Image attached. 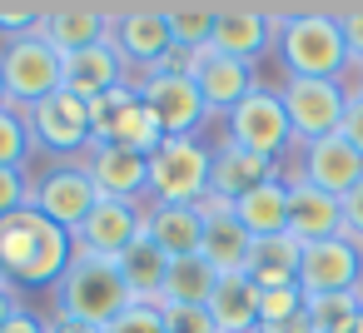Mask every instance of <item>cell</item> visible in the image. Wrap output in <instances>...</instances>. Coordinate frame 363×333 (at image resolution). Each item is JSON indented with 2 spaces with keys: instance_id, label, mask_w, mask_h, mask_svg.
I'll list each match as a JSON object with an SVG mask.
<instances>
[{
  "instance_id": "6da1fadb",
  "label": "cell",
  "mask_w": 363,
  "mask_h": 333,
  "mask_svg": "<svg viewBox=\"0 0 363 333\" xmlns=\"http://www.w3.org/2000/svg\"><path fill=\"white\" fill-rule=\"evenodd\" d=\"M274 70L289 80H343L348 85V50L333 6H294L274 11Z\"/></svg>"
},
{
  "instance_id": "7a4b0ae2",
  "label": "cell",
  "mask_w": 363,
  "mask_h": 333,
  "mask_svg": "<svg viewBox=\"0 0 363 333\" xmlns=\"http://www.w3.org/2000/svg\"><path fill=\"white\" fill-rule=\"evenodd\" d=\"M75 259V239L50 224L40 209H21L0 219V269L16 288H55Z\"/></svg>"
},
{
  "instance_id": "3957f363",
  "label": "cell",
  "mask_w": 363,
  "mask_h": 333,
  "mask_svg": "<svg viewBox=\"0 0 363 333\" xmlns=\"http://www.w3.org/2000/svg\"><path fill=\"white\" fill-rule=\"evenodd\" d=\"M130 303H135V293H130L125 273L110 259H95L80 249H75L70 269L60 273V283L50 288V318H75L90 328H110Z\"/></svg>"
},
{
  "instance_id": "277c9868",
  "label": "cell",
  "mask_w": 363,
  "mask_h": 333,
  "mask_svg": "<svg viewBox=\"0 0 363 333\" xmlns=\"http://www.w3.org/2000/svg\"><path fill=\"white\" fill-rule=\"evenodd\" d=\"M95 204H100V189H95L85 159H50V154L35 159V169H30V209H40L70 239L95 214Z\"/></svg>"
},
{
  "instance_id": "5b68a950",
  "label": "cell",
  "mask_w": 363,
  "mask_h": 333,
  "mask_svg": "<svg viewBox=\"0 0 363 333\" xmlns=\"http://www.w3.org/2000/svg\"><path fill=\"white\" fill-rule=\"evenodd\" d=\"M209 169L214 145L204 135L160 140V149L150 154V204H199L209 194Z\"/></svg>"
},
{
  "instance_id": "8992f818",
  "label": "cell",
  "mask_w": 363,
  "mask_h": 333,
  "mask_svg": "<svg viewBox=\"0 0 363 333\" xmlns=\"http://www.w3.org/2000/svg\"><path fill=\"white\" fill-rule=\"evenodd\" d=\"M274 90H279V105L289 115L294 149H308V145L338 135L343 110H348V85L343 80H289V75H274Z\"/></svg>"
},
{
  "instance_id": "52a82bcc",
  "label": "cell",
  "mask_w": 363,
  "mask_h": 333,
  "mask_svg": "<svg viewBox=\"0 0 363 333\" xmlns=\"http://www.w3.org/2000/svg\"><path fill=\"white\" fill-rule=\"evenodd\" d=\"M224 135L239 145V149H249V154H259V159H269V164H284L289 154H294V130H289V115H284V105H279V90L264 80L249 100H239L229 115H224Z\"/></svg>"
},
{
  "instance_id": "ba28073f",
  "label": "cell",
  "mask_w": 363,
  "mask_h": 333,
  "mask_svg": "<svg viewBox=\"0 0 363 333\" xmlns=\"http://www.w3.org/2000/svg\"><path fill=\"white\" fill-rule=\"evenodd\" d=\"M0 75H6V100L16 110H30L65 90V55L50 50L40 35L6 40L0 45Z\"/></svg>"
},
{
  "instance_id": "9c48e42d",
  "label": "cell",
  "mask_w": 363,
  "mask_h": 333,
  "mask_svg": "<svg viewBox=\"0 0 363 333\" xmlns=\"http://www.w3.org/2000/svg\"><path fill=\"white\" fill-rule=\"evenodd\" d=\"M110 45L130 65V75H150L174 50L169 6H110Z\"/></svg>"
},
{
  "instance_id": "30bf717a",
  "label": "cell",
  "mask_w": 363,
  "mask_h": 333,
  "mask_svg": "<svg viewBox=\"0 0 363 333\" xmlns=\"http://www.w3.org/2000/svg\"><path fill=\"white\" fill-rule=\"evenodd\" d=\"M130 85L140 90L145 110L155 115V125L164 130V140H184V135H204L209 130V105L199 95V85L189 75H130Z\"/></svg>"
},
{
  "instance_id": "8fae6325",
  "label": "cell",
  "mask_w": 363,
  "mask_h": 333,
  "mask_svg": "<svg viewBox=\"0 0 363 333\" xmlns=\"http://www.w3.org/2000/svg\"><path fill=\"white\" fill-rule=\"evenodd\" d=\"M90 130H95V145H125L140 154H155L164 140V130L155 125V115L145 110L135 85H120V90L90 100Z\"/></svg>"
},
{
  "instance_id": "7c38bea8",
  "label": "cell",
  "mask_w": 363,
  "mask_h": 333,
  "mask_svg": "<svg viewBox=\"0 0 363 333\" xmlns=\"http://www.w3.org/2000/svg\"><path fill=\"white\" fill-rule=\"evenodd\" d=\"M30 120V135H35V149L50 154V159H80L90 145H95V130H90V105L75 100L70 90L40 100L26 110Z\"/></svg>"
},
{
  "instance_id": "4fadbf2b",
  "label": "cell",
  "mask_w": 363,
  "mask_h": 333,
  "mask_svg": "<svg viewBox=\"0 0 363 333\" xmlns=\"http://www.w3.org/2000/svg\"><path fill=\"white\" fill-rule=\"evenodd\" d=\"M303 298L318 293H363V244L348 234L303 244V269H298Z\"/></svg>"
},
{
  "instance_id": "5bb4252c",
  "label": "cell",
  "mask_w": 363,
  "mask_h": 333,
  "mask_svg": "<svg viewBox=\"0 0 363 333\" xmlns=\"http://www.w3.org/2000/svg\"><path fill=\"white\" fill-rule=\"evenodd\" d=\"M274 35H279L274 6H219L209 50L244 60V65H264V60H274Z\"/></svg>"
},
{
  "instance_id": "9a60e30c",
  "label": "cell",
  "mask_w": 363,
  "mask_h": 333,
  "mask_svg": "<svg viewBox=\"0 0 363 333\" xmlns=\"http://www.w3.org/2000/svg\"><path fill=\"white\" fill-rule=\"evenodd\" d=\"M85 169L100 189V199H125V204H150V154L125 149V145H90Z\"/></svg>"
},
{
  "instance_id": "2e32d148",
  "label": "cell",
  "mask_w": 363,
  "mask_h": 333,
  "mask_svg": "<svg viewBox=\"0 0 363 333\" xmlns=\"http://www.w3.org/2000/svg\"><path fill=\"white\" fill-rule=\"evenodd\" d=\"M189 80L199 85V95H204V105H209L214 120H224L239 100H249L264 85L259 65H244V60H229V55H214V50H194Z\"/></svg>"
},
{
  "instance_id": "e0dca14e",
  "label": "cell",
  "mask_w": 363,
  "mask_h": 333,
  "mask_svg": "<svg viewBox=\"0 0 363 333\" xmlns=\"http://www.w3.org/2000/svg\"><path fill=\"white\" fill-rule=\"evenodd\" d=\"M145 234V204H125V199H100L95 214L75 229V249L95 254V259H120L135 239Z\"/></svg>"
},
{
  "instance_id": "ac0fdd59",
  "label": "cell",
  "mask_w": 363,
  "mask_h": 333,
  "mask_svg": "<svg viewBox=\"0 0 363 333\" xmlns=\"http://www.w3.org/2000/svg\"><path fill=\"white\" fill-rule=\"evenodd\" d=\"M289 164H294L313 189H323V194H333V199H343V194L363 179V154H358L343 135H328V140H318V145H308V149H294Z\"/></svg>"
},
{
  "instance_id": "d6986e66",
  "label": "cell",
  "mask_w": 363,
  "mask_h": 333,
  "mask_svg": "<svg viewBox=\"0 0 363 333\" xmlns=\"http://www.w3.org/2000/svg\"><path fill=\"white\" fill-rule=\"evenodd\" d=\"M284 184H289V234L298 244H318L343 234V204L323 189H313L289 159H284Z\"/></svg>"
},
{
  "instance_id": "ffe728a7",
  "label": "cell",
  "mask_w": 363,
  "mask_h": 333,
  "mask_svg": "<svg viewBox=\"0 0 363 333\" xmlns=\"http://www.w3.org/2000/svg\"><path fill=\"white\" fill-rule=\"evenodd\" d=\"M209 125H214V169H209V194H219V199L239 204L249 189H259V184H269V179L279 174V164H269V159H259V154L239 149V145L224 135V120H209Z\"/></svg>"
},
{
  "instance_id": "44dd1931",
  "label": "cell",
  "mask_w": 363,
  "mask_h": 333,
  "mask_svg": "<svg viewBox=\"0 0 363 333\" xmlns=\"http://www.w3.org/2000/svg\"><path fill=\"white\" fill-rule=\"evenodd\" d=\"M35 35L60 55H80L90 45H105L110 40V6H45V21Z\"/></svg>"
},
{
  "instance_id": "7402d4cb",
  "label": "cell",
  "mask_w": 363,
  "mask_h": 333,
  "mask_svg": "<svg viewBox=\"0 0 363 333\" xmlns=\"http://www.w3.org/2000/svg\"><path fill=\"white\" fill-rule=\"evenodd\" d=\"M145 239L174 264L194 259L204 244V214L194 204H145Z\"/></svg>"
},
{
  "instance_id": "603a6c76",
  "label": "cell",
  "mask_w": 363,
  "mask_h": 333,
  "mask_svg": "<svg viewBox=\"0 0 363 333\" xmlns=\"http://www.w3.org/2000/svg\"><path fill=\"white\" fill-rule=\"evenodd\" d=\"M120 85H130V65L120 60V50L105 40V45H90V50H80V55H65V90L75 95V100H100V95H110V90H120Z\"/></svg>"
},
{
  "instance_id": "cb8c5ba5",
  "label": "cell",
  "mask_w": 363,
  "mask_h": 333,
  "mask_svg": "<svg viewBox=\"0 0 363 333\" xmlns=\"http://www.w3.org/2000/svg\"><path fill=\"white\" fill-rule=\"evenodd\" d=\"M298 269H303V244H298L294 234L254 239L249 264H244V273L259 283V293H269V288H294V283H298Z\"/></svg>"
},
{
  "instance_id": "d4e9b609",
  "label": "cell",
  "mask_w": 363,
  "mask_h": 333,
  "mask_svg": "<svg viewBox=\"0 0 363 333\" xmlns=\"http://www.w3.org/2000/svg\"><path fill=\"white\" fill-rule=\"evenodd\" d=\"M234 219L244 224L249 239H269V234H289V184H284V164L269 184L249 189L234 204Z\"/></svg>"
},
{
  "instance_id": "484cf974",
  "label": "cell",
  "mask_w": 363,
  "mask_h": 333,
  "mask_svg": "<svg viewBox=\"0 0 363 333\" xmlns=\"http://www.w3.org/2000/svg\"><path fill=\"white\" fill-rule=\"evenodd\" d=\"M259 283L249 273H229L219 278L214 298H209V313L219 323V333H259Z\"/></svg>"
},
{
  "instance_id": "4316f807",
  "label": "cell",
  "mask_w": 363,
  "mask_h": 333,
  "mask_svg": "<svg viewBox=\"0 0 363 333\" xmlns=\"http://www.w3.org/2000/svg\"><path fill=\"white\" fill-rule=\"evenodd\" d=\"M249 249H254V239L244 234V224H239L234 214H214V219H204V244H199V259H204L219 278L244 273Z\"/></svg>"
},
{
  "instance_id": "83f0119b",
  "label": "cell",
  "mask_w": 363,
  "mask_h": 333,
  "mask_svg": "<svg viewBox=\"0 0 363 333\" xmlns=\"http://www.w3.org/2000/svg\"><path fill=\"white\" fill-rule=\"evenodd\" d=\"M115 269L125 273V283H130V293H135V303H160V288H164V273H169V259L140 234L120 259H115Z\"/></svg>"
},
{
  "instance_id": "f1b7e54d",
  "label": "cell",
  "mask_w": 363,
  "mask_h": 333,
  "mask_svg": "<svg viewBox=\"0 0 363 333\" xmlns=\"http://www.w3.org/2000/svg\"><path fill=\"white\" fill-rule=\"evenodd\" d=\"M219 288V273L194 254V259H174L169 273H164V288H160V303H189V308H209Z\"/></svg>"
},
{
  "instance_id": "f546056e",
  "label": "cell",
  "mask_w": 363,
  "mask_h": 333,
  "mask_svg": "<svg viewBox=\"0 0 363 333\" xmlns=\"http://www.w3.org/2000/svg\"><path fill=\"white\" fill-rule=\"evenodd\" d=\"M303 318L313 333H353L363 318V293H318L303 298Z\"/></svg>"
},
{
  "instance_id": "4dcf8cb0",
  "label": "cell",
  "mask_w": 363,
  "mask_h": 333,
  "mask_svg": "<svg viewBox=\"0 0 363 333\" xmlns=\"http://www.w3.org/2000/svg\"><path fill=\"white\" fill-rule=\"evenodd\" d=\"M35 159H40V149H35L26 110L6 105L0 110V169H35Z\"/></svg>"
},
{
  "instance_id": "1f68e13d",
  "label": "cell",
  "mask_w": 363,
  "mask_h": 333,
  "mask_svg": "<svg viewBox=\"0 0 363 333\" xmlns=\"http://www.w3.org/2000/svg\"><path fill=\"white\" fill-rule=\"evenodd\" d=\"M219 6H169V30L179 50H209Z\"/></svg>"
},
{
  "instance_id": "d6a6232c",
  "label": "cell",
  "mask_w": 363,
  "mask_h": 333,
  "mask_svg": "<svg viewBox=\"0 0 363 333\" xmlns=\"http://www.w3.org/2000/svg\"><path fill=\"white\" fill-rule=\"evenodd\" d=\"M164 313V333H219L209 308H189V303H160Z\"/></svg>"
},
{
  "instance_id": "836d02e7",
  "label": "cell",
  "mask_w": 363,
  "mask_h": 333,
  "mask_svg": "<svg viewBox=\"0 0 363 333\" xmlns=\"http://www.w3.org/2000/svg\"><path fill=\"white\" fill-rule=\"evenodd\" d=\"M40 21H45V6H0V45L35 35Z\"/></svg>"
},
{
  "instance_id": "e575fe53",
  "label": "cell",
  "mask_w": 363,
  "mask_h": 333,
  "mask_svg": "<svg viewBox=\"0 0 363 333\" xmlns=\"http://www.w3.org/2000/svg\"><path fill=\"white\" fill-rule=\"evenodd\" d=\"M303 313V288L294 283V288H269L264 298H259V328L264 323H284V318H298Z\"/></svg>"
},
{
  "instance_id": "d590c367",
  "label": "cell",
  "mask_w": 363,
  "mask_h": 333,
  "mask_svg": "<svg viewBox=\"0 0 363 333\" xmlns=\"http://www.w3.org/2000/svg\"><path fill=\"white\" fill-rule=\"evenodd\" d=\"M30 209V169H0V219Z\"/></svg>"
},
{
  "instance_id": "8d00e7d4",
  "label": "cell",
  "mask_w": 363,
  "mask_h": 333,
  "mask_svg": "<svg viewBox=\"0 0 363 333\" xmlns=\"http://www.w3.org/2000/svg\"><path fill=\"white\" fill-rule=\"evenodd\" d=\"M105 333H164V313L160 303H130Z\"/></svg>"
},
{
  "instance_id": "74e56055",
  "label": "cell",
  "mask_w": 363,
  "mask_h": 333,
  "mask_svg": "<svg viewBox=\"0 0 363 333\" xmlns=\"http://www.w3.org/2000/svg\"><path fill=\"white\" fill-rule=\"evenodd\" d=\"M338 26H343L348 75H358V70H363V6H343V11H338Z\"/></svg>"
},
{
  "instance_id": "f35d334b",
  "label": "cell",
  "mask_w": 363,
  "mask_h": 333,
  "mask_svg": "<svg viewBox=\"0 0 363 333\" xmlns=\"http://www.w3.org/2000/svg\"><path fill=\"white\" fill-rule=\"evenodd\" d=\"M338 204H343V234L363 244V179H358V184H353Z\"/></svg>"
},
{
  "instance_id": "ab89813d",
  "label": "cell",
  "mask_w": 363,
  "mask_h": 333,
  "mask_svg": "<svg viewBox=\"0 0 363 333\" xmlns=\"http://www.w3.org/2000/svg\"><path fill=\"white\" fill-rule=\"evenodd\" d=\"M338 135L363 154V95L358 90H348V110H343V125H338Z\"/></svg>"
},
{
  "instance_id": "60d3db41",
  "label": "cell",
  "mask_w": 363,
  "mask_h": 333,
  "mask_svg": "<svg viewBox=\"0 0 363 333\" xmlns=\"http://www.w3.org/2000/svg\"><path fill=\"white\" fill-rule=\"evenodd\" d=\"M45 328H50V313H35V308H26V303H21V308L11 313V323L0 328V333H45Z\"/></svg>"
},
{
  "instance_id": "b9f144b4",
  "label": "cell",
  "mask_w": 363,
  "mask_h": 333,
  "mask_svg": "<svg viewBox=\"0 0 363 333\" xmlns=\"http://www.w3.org/2000/svg\"><path fill=\"white\" fill-rule=\"evenodd\" d=\"M21 308V288L16 283H6V288H0V328H6L11 323V313Z\"/></svg>"
},
{
  "instance_id": "7bdbcfd3",
  "label": "cell",
  "mask_w": 363,
  "mask_h": 333,
  "mask_svg": "<svg viewBox=\"0 0 363 333\" xmlns=\"http://www.w3.org/2000/svg\"><path fill=\"white\" fill-rule=\"evenodd\" d=\"M259 333H313V328H308V318L298 313V318H284V323H264Z\"/></svg>"
},
{
  "instance_id": "ee69618b",
  "label": "cell",
  "mask_w": 363,
  "mask_h": 333,
  "mask_svg": "<svg viewBox=\"0 0 363 333\" xmlns=\"http://www.w3.org/2000/svg\"><path fill=\"white\" fill-rule=\"evenodd\" d=\"M45 333H105V328H90V323H75V318H50Z\"/></svg>"
},
{
  "instance_id": "f6af8a7d",
  "label": "cell",
  "mask_w": 363,
  "mask_h": 333,
  "mask_svg": "<svg viewBox=\"0 0 363 333\" xmlns=\"http://www.w3.org/2000/svg\"><path fill=\"white\" fill-rule=\"evenodd\" d=\"M348 90H358V95H363V70H358V75H348Z\"/></svg>"
},
{
  "instance_id": "bcb514c9",
  "label": "cell",
  "mask_w": 363,
  "mask_h": 333,
  "mask_svg": "<svg viewBox=\"0 0 363 333\" xmlns=\"http://www.w3.org/2000/svg\"><path fill=\"white\" fill-rule=\"evenodd\" d=\"M6 105H11V100H6V75H0V110H6Z\"/></svg>"
},
{
  "instance_id": "7dc6e473",
  "label": "cell",
  "mask_w": 363,
  "mask_h": 333,
  "mask_svg": "<svg viewBox=\"0 0 363 333\" xmlns=\"http://www.w3.org/2000/svg\"><path fill=\"white\" fill-rule=\"evenodd\" d=\"M6 283H11V278H6V269H0V288H6Z\"/></svg>"
},
{
  "instance_id": "c3c4849f",
  "label": "cell",
  "mask_w": 363,
  "mask_h": 333,
  "mask_svg": "<svg viewBox=\"0 0 363 333\" xmlns=\"http://www.w3.org/2000/svg\"><path fill=\"white\" fill-rule=\"evenodd\" d=\"M353 333H363V318H358V328H353Z\"/></svg>"
}]
</instances>
